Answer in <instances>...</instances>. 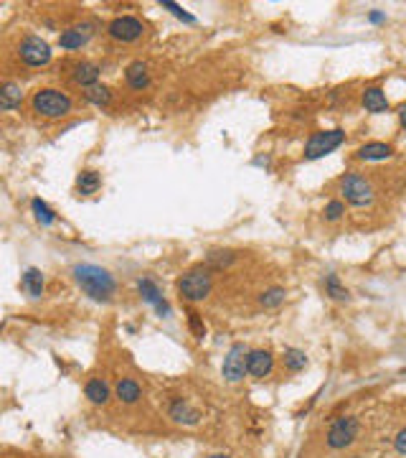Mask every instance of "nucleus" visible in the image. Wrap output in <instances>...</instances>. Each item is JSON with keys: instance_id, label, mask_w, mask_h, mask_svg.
<instances>
[{"instance_id": "10", "label": "nucleus", "mask_w": 406, "mask_h": 458, "mask_svg": "<svg viewBox=\"0 0 406 458\" xmlns=\"http://www.w3.org/2000/svg\"><path fill=\"white\" fill-rule=\"evenodd\" d=\"M137 291H140V298L145 300V303H150L160 316L163 318L171 316V306H168V300L163 298V293H160V288H157V283L153 277H140V280H137Z\"/></svg>"}, {"instance_id": "28", "label": "nucleus", "mask_w": 406, "mask_h": 458, "mask_svg": "<svg viewBox=\"0 0 406 458\" xmlns=\"http://www.w3.org/2000/svg\"><path fill=\"white\" fill-rule=\"evenodd\" d=\"M234 260H236L234 253H229V250H213V253H209V257H206V265L213 270H221V268H229Z\"/></svg>"}, {"instance_id": "11", "label": "nucleus", "mask_w": 406, "mask_h": 458, "mask_svg": "<svg viewBox=\"0 0 406 458\" xmlns=\"http://www.w3.org/2000/svg\"><path fill=\"white\" fill-rule=\"evenodd\" d=\"M94 24H79V26H71V28H66V31H61V36H59V46L64 48V51H77V48H81L86 44V41L94 36Z\"/></svg>"}, {"instance_id": "7", "label": "nucleus", "mask_w": 406, "mask_h": 458, "mask_svg": "<svg viewBox=\"0 0 406 458\" xmlns=\"http://www.w3.org/2000/svg\"><path fill=\"white\" fill-rule=\"evenodd\" d=\"M18 59L31 66V69H39V66H46L51 62V46L41 36H26L21 44H18Z\"/></svg>"}, {"instance_id": "16", "label": "nucleus", "mask_w": 406, "mask_h": 458, "mask_svg": "<svg viewBox=\"0 0 406 458\" xmlns=\"http://www.w3.org/2000/svg\"><path fill=\"white\" fill-rule=\"evenodd\" d=\"M360 100H363V107H366L368 112H374V115H383V112L391 110L389 97H386V92H383L381 87H366Z\"/></svg>"}, {"instance_id": "30", "label": "nucleus", "mask_w": 406, "mask_h": 458, "mask_svg": "<svg viewBox=\"0 0 406 458\" xmlns=\"http://www.w3.org/2000/svg\"><path fill=\"white\" fill-rule=\"evenodd\" d=\"M325 219L328 221H340L345 214V201H340V199H333V201H328L325 204Z\"/></svg>"}, {"instance_id": "35", "label": "nucleus", "mask_w": 406, "mask_h": 458, "mask_svg": "<svg viewBox=\"0 0 406 458\" xmlns=\"http://www.w3.org/2000/svg\"><path fill=\"white\" fill-rule=\"evenodd\" d=\"M209 458H229V456H221V453H219V456H209Z\"/></svg>"}, {"instance_id": "18", "label": "nucleus", "mask_w": 406, "mask_h": 458, "mask_svg": "<svg viewBox=\"0 0 406 458\" xmlns=\"http://www.w3.org/2000/svg\"><path fill=\"white\" fill-rule=\"evenodd\" d=\"M125 82L127 87L137 89V92H142V89L150 87V69L145 62H133L130 66H127L125 71Z\"/></svg>"}, {"instance_id": "33", "label": "nucleus", "mask_w": 406, "mask_h": 458, "mask_svg": "<svg viewBox=\"0 0 406 458\" xmlns=\"http://www.w3.org/2000/svg\"><path fill=\"white\" fill-rule=\"evenodd\" d=\"M368 21H371V24H383V21H386V16H383L381 10H371V16H368Z\"/></svg>"}, {"instance_id": "4", "label": "nucleus", "mask_w": 406, "mask_h": 458, "mask_svg": "<svg viewBox=\"0 0 406 458\" xmlns=\"http://www.w3.org/2000/svg\"><path fill=\"white\" fill-rule=\"evenodd\" d=\"M338 186H340V194H343V199L351 206L363 209V206L374 204V186H371V181H368L366 176L356 174V171L343 174L340 176V183H338Z\"/></svg>"}, {"instance_id": "15", "label": "nucleus", "mask_w": 406, "mask_h": 458, "mask_svg": "<svg viewBox=\"0 0 406 458\" xmlns=\"http://www.w3.org/2000/svg\"><path fill=\"white\" fill-rule=\"evenodd\" d=\"M356 158L358 161H389V158H394V145L381 143V140L366 143V145H360V148L356 150Z\"/></svg>"}, {"instance_id": "17", "label": "nucleus", "mask_w": 406, "mask_h": 458, "mask_svg": "<svg viewBox=\"0 0 406 458\" xmlns=\"http://www.w3.org/2000/svg\"><path fill=\"white\" fill-rule=\"evenodd\" d=\"M84 397L89 400L92 405H107L110 403V385L104 382L102 377H92V379H86V385H84Z\"/></svg>"}, {"instance_id": "36", "label": "nucleus", "mask_w": 406, "mask_h": 458, "mask_svg": "<svg viewBox=\"0 0 406 458\" xmlns=\"http://www.w3.org/2000/svg\"><path fill=\"white\" fill-rule=\"evenodd\" d=\"M353 458H366V456H353Z\"/></svg>"}, {"instance_id": "8", "label": "nucleus", "mask_w": 406, "mask_h": 458, "mask_svg": "<svg viewBox=\"0 0 406 458\" xmlns=\"http://www.w3.org/2000/svg\"><path fill=\"white\" fill-rule=\"evenodd\" d=\"M142 33H145V26L135 16H117L107 26V36L117 44H135V41H140Z\"/></svg>"}, {"instance_id": "32", "label": "nucleus", "mask_w": 406, "mask_h": 458, "mask_svg": "<svg viewBox=\"0 0 406 458\" xmlns=\"http://www.w3.org/2000/svg\"><path fill=\"white\" fill-rule=\"evenodd\" d=\"M394 448H396L398 456H406V428H401L394 438Z\"/></svg>"}, {"instance_id": "6", "label": "nucleus", "mask_w": 406, "mask_h": 458, "mask_svg": "<svg viewBox=\"0 0 406 458\" xmlns=\"http://www.w3.org/2000/svg\"><path fill=\"white\" fill-rule=\"evenodd\" d=\"M358 433H360L358 418H353V415H343V418L333 420V425H330L325 443H328V448H333V450H345L356 443Z\"/></svg>"}, {"instance_id": "20", "label": "nucleus", "mask_w": 406, "mask_h": 458, "mask_svg": "<svg viewBox=\"0 0 406 458\" xmlns=\"http://www.w3.org/2000/svg\"><path fill=\"white\" fill-rule=\"evenodd\" d=\"M115 395L119 397V403H125V405H135L137 400L142 397V387L135 382V379L130 377H122L117 382V387H115Z\"/></svg>"}, {"instance_id": "34", "label": "nucleus", "mask_w": 406, "mask_h": 458, "mask_svg": "<svg viewBox=\"0 0 406 458\" xmlns=\"http://www.w3.org/2000/svg\"><path fill=\"white\" fill-rule=\"evenodd\" d=\"M398 120H401V127L406 130V104H401V110H398Z\"/></svg>"}, {"instance_id": "22", "label": "nucleus", "mask_w": 406, "mask_h": 458, "mask_svg": "<svg viewBox=\"0 0 406 458\" xmlns=\"http://www.w3.org/2000/svg\"><path fill=\"white\" fill-rule=\"evenodd\" d=\"M102 186V178L97 171H81V174L77 176V191L81 194V196H92V194H97Z\"/></svg>"}, {"instance_id": "21", "label": "nucleus", "mask_w": 406, "mask_h": 458, "mask_svg": "<svg viewBox=\"0 0 406 458\" xmlns=\"http://www.w3.org/2000/svg\"><path fill=\"white\" fill-rule=\"evenodd\" d=\"M21 288H23L31 298H41L44 295V273L39 268H28L21 277Z\"/></svg>"}, {"instance_id": "25", "label": "nucleus", "mask_w": 406, "mask_h": 458, "mask_svg": "<svg viewBox=\"0 0 406 458\" xmlns=\"http://www.w3.org/2000/svg\"><path fill=\"white\" fill-rule=\"evenodd\" d=\"M282 362H284V367L289 372H302L307 367V354H304L302 349H284Z\"/></svg>"}, {"instance_id": "24", "label": "nucleus", "mask_w": 406, "mask_h": 458, "mask_svg": "<svg viewBox=\"0 0 406 458\" xmlns=\"http://www.w3.org/2000/svg\"><path fill=\"white\" fill-rule=\"evenodd\" d=\"M325 295H330L333 300H348L351 298L348 288L340 283V277H338L336 273H328V275H325Z\"/></svg>"}, {"instance_id": "23", "label": "nucleus", "mask_w": 406, "mask_h": 458, "mask_svg": "<svg viewBox=\"0 0 406 458\" xmlns=\"http://www.w3.org/2000/svg\"><path fill=\"white\" fill-rule=\"evenodd\" d=\"M284 295H287L284 288L272 285V288H267V291L259 293V306H262V309H277V306L284 303Z\"/></svg>"}, {"instance_id": "13", "label": "nucleus", "mask_w": 406, "mask_h": 458, "mask_svg": "<svg viewBox=\"0 0 406 458\" xmlns=\"http://www.w3.org/2000/svg\"><path fill=\"white\" fill-rule=\"evenodd\" d=\"M71 80L74 84L79 87H97V82H99V66L94 62H74L71 64Z\"/></svg>"}, {"instance_id": "14", "label": "nucleus", "mask_w": 406, "mask_h": 458, "mask_svg": "<svg viewBox=\"0 0 406 458\" xmlns=\"http://www.w3.org/2000/svg\"><path fill=\"white\" fill-rule=\"evenodd\" d=\"M168 415H171L178 425H195V423L201 420V412L195 410V407H191L186 400H171V405H168Z\"/></svg>"}, {"instance_id": "27", "label": "nucleus", "mask_w": 406, "mask_h": 458, "mask_svg": "<svg viewBox=\"0 0 406 458\" xmlns=\"http://www.w3.org/2000/svg\"><path fill=\"white\" fill-rule=\"evenodd\" d=\"M31 209H33V214H36V219L41 221V224H54L56 221V214H54V209H51V206L46 204V201H44V199H33L31 201Z\"/></svg>"}, {"instance_id": "19", "label": "nucleus", "mask_w": 406, "mask_h": 458, "mask_svg": "<svg viewBox=\"0 0 406 458\" xmlns=\"http://www.w3.org/2000/svg\"><path fill=\"white\" fill-rule=\"evenodd\" d=\"M21 100H23V89H21V84L18 82H3L0 84V107L6 112L16 110L18 104H21Z\"/></svg>"}, {"instance_id": "29", "label": "nucleus", "mask_w": 406, "mask_h": 458, "mask_svg": "<svg viewBox=\"0 0 406 458\" xmlns=\"http://www.w3.org/2000/svg\"><path fill=\"white\" fill-rule=\"evenodd\" d=\"M188 329H191V333H193L198 341L206 336V324H203V318L198 311H188Z\"/></svg>"}, {"instance_id": "26", "label": "nucleus", "mask_w": 406, "mask_h": 458, "mask_svg": "<svg viewBox=\"0 0 406 458\" xmlns=\"http://www.w3.org/2000/svg\"><path fill=\"white\" fill-rule=\"evenodd\" d=\"M84 100L89 104H97V107H104V104H110V100H112V92H110V87H104V84H97V87H89L84 92Z\"/></svg>"}, {"instance_id": "2", "label": "nucleus", "mask_w": 406, "mask_h": 458, "mask_svg": "<svg viewBox=\"0 0 406 458\" xmlns=\"http://www.w3.org/2000/svg\"><path fill=\"white\" fill-rule=\"evenodd\" d=\"M31 110L44 120H61L71 115L74 110V100L66 92L56 87H44L36 89L31 95Z\"/></svg>"}, {"instance_id": "3", "label": "nucleus", "mask_w": 406, "mask_h": 458, "mask_svg": "<svg viewBox=\"0 0 406 458\" xmlns=\"http://www.w3.org/2000/svg\"><path fill=\"white\" fill-rule=\"evenodd\" d=\"M178 295L188 303H201L211 295L213 288V277H211V268L209 265H198V268H191L188 273L178 277Z\"/></svg>"}, {"instance_id": "1", "label": "nucleus", "mask_w": 406, "mask_h": 458, "mask_svg": "<svg viewBox=\"0 0 406 458\" xmlns=\"http://www.w3.org/2000/svg\"><path fill=\"white\" fill-rule=\"evenodd\" d=\"M74 283L81 288L84 295H89L97 303H110L117 293V280L110 270L99 268V265H77L74 268Z\"/></svg>"}, {"instance_id": "31", "label": "nucleus", "mask_w": 406, "mask_h": 458, "mask_svg": "<svg viewBox=\"0 0 406 458\" xmlns=\"http://www.w3.org/2000/svg\"><path fill=\"white\" fill-rule=\"evenodd\" d=\"M160 6L171 10L173 16L180 18V21H186V24H195V18L191 16V13H188V10L183 8V6H178V3H173V0H160Z\"/></svg>"}, {"instance_id": "5", "label": "nucleus", "mask_w": 406, "mask_h": 458, "mask_svg": "<svg viewBox=\"0 0 406 458\" xmlns=\"http://www.w3.org/2000/svg\"><path fill=\"white\" fill-rule=\"evenodd\" d=\"M345 143V130L336 127V130H318V133L310 135V140L304 143V158L307 161H318L322 156L333 153L336 148H340Z\"/></svg>"}, {"instance_id": "9", "label": "nucleus", "mask_w": 406, "mask_h": 458, "mask_svg": "<svg viewBox=\"0 0 406 458\" xmlns=\"http://www.w3.org/2000/svg\"><path fill=\"white\" fill-rule=\"evenodd\" d=\"M246 356H249V349L244 347V344H234V347L229 349V354L224 356V367H221L226 382L236 385V382H242V379L249 374V369H246Z\"/></svg>"}, {"instance_id": "12", "label": "nucleus", "mask_w": 406, "mask_h": 458, "mask_svg": "<svg viewBox=\"0 0 406 458\" xmlns=\"http://www.w3.org/2000/svg\"><path fill=\"white\" fill-rule=\"evenodd\" d=\"M274 367V356L269 349H249L246 356V369L254 379H264Z\"/></svg>"}]
</instances>
